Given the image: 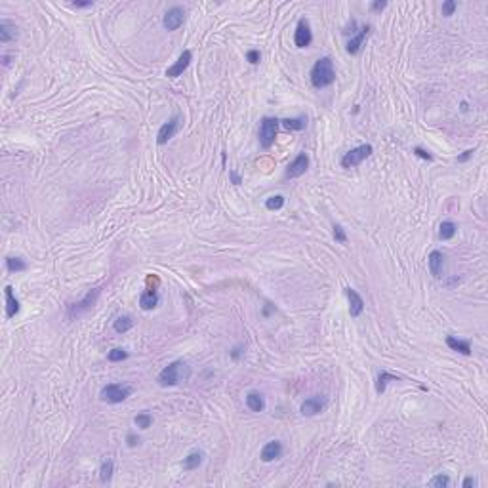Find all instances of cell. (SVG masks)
<instances>
[{"mask_svg": "<svg viewBox=\"0 0 488 488\" xmlns=\"http://www.w3.org/2000/svg\"><path fill=\"white\" fill-rule=\"evenodd\" d=\"M191 61H193V52L183 50V54L178 58V61H175L174 65L166 71V76H168V78H178V76H182L183 71H185V69L191 65Z\"/></svg>", "mask_w": 488, "mask_h": 488, "instance_id": "12", "label": "cell"}, {"mask_svg": "<svg viewBox=\"0 0 488 488\" xmlns=\"http://www.w3.org/2000/svg\"><path fill=\"white\" fill-rule=\"evenodd\" d=\"M113 473H115V462H113L111 458L103 460V463H101V467H100L101 482H109V480H111V477H113Z\"/></svg>", "mask_w": 488, "mask_h": 488, "instance_id": "26", "label": "cell"}, {"mask_svg": "<svg viewBox=\"0 0 488 488\" xmlns=\"http://www.w3.org/2000/svg\"><path fill=\"white\" fill-rule=\"evenodd\" d=\"M229 355H231L233 361H239L240 357L244 355V345H235V347L231 349V353H229Z\"/></svg>", "mask_w": 488, "mask_h": 488, "instance_id": "37", "label": "cell"}, {"mask_svg": "<svg viewBox=\"0 0 488 488\" xmlns=\"http://www.w3.org/2000/svg\"><path fill=\"white\" fill-rule=\"evenodd\" d=\"M456 8H458V4H456L454 0H447V2H442V16L450 17L456 12Z\"/></svg>", "mask_w": 488, "mask_h": 488, "instance_id": "34", "label": "cell"}, {"mask_svg": "<svg viewBox=\"0 0 488 488\" xmlns=\"http://www.w3.org/2000/svg\"><path fill=\"white\" fill-rule=\"evenodd\" d=\"M229 178H231V182L235 183V185H240V183H242V178H240L235 170H229Z\"/></svg>", "mask_w": 488, "mask_h": 488, "instance_id": "42", "label": "cell"}, {"mask_svg": "<svg viewBox=\"0 0 488 488\" xmlns=\"http://www.w3.org/2000/svg\"><path fill=\"white\" fill-rule=\"evenodd\" d=\"M126 442H128V447H138L140 445V437L138 435H134V433H130L128 437H126Z\"/></svg>", "mask_w": 488, "mask_h": 488, "instance_id": "39", "label": "cell"}, {"mask_svg": "<svg viewBox=\"0 0 488 488\" xmlns=\"http://www.w3.org/2000/svg\"><path fill=\"white\" fill-rule=\"evenodd\" d=\"M307 168H309V157H307L305 153H299L298 157L288 164V168H286V178H290V180L299 178V175L305 174Z\"/></svg>", "mask_w": 488, "mask_h": 488, "instance_id": "11", "label": "cell"}, {"mask_svg": "<svg viewBox=\"0 0 488 488\" xmlns=\"http://www.w3.org/2000/svg\"><path fill=\"white\" fill-rule=\"evenodd\" d=\"M389 381H401V378H397V376H393V374L389 372L378 374V378H376V393H378V395H383V393H385V387H387Z\"/></svg>", "mask_w": 488, "mask_h": 488, "instance_id": "23", "label": "cell"}, {"mask_svg": "<svg viewBox=\"0 0 488 488\" xmlns=\"http://www.w3.org/2000/svg\"><path fill=\"white\" fill-rule=\"evenodd\" d=\"M101 296V288H92L86 296H84L80 301H76V303H71L69 305V311H67V317L71 319V321H75V319H78L80 315L88 313L92 307L98 303V299H100Z\"/></svg>", "mask_w": 488, "mask_h": 488, "instance_id": "4", "label": "cell"}, {"mask_svg": "<svg viewBox=\"0 0 488 488\" xmlns=\"http://www.w3.org/2000/svg\"><path fill=\"white\" fill-rule=\"evenodd\" d=\"M17 36V27L14 23H10L8 19H2L0 21V42L2 44H8Z\"/></svg>", "mask_w": 488, "mask_h": 488, "instance_id": "19", "label": "cell"}, {"mask_svg": "<svg viewBox=\"0 0 488 488\" xmlns=\"http://www.w3.org/2000/svg\"><path fill=\"white\" fill-rule=\"evenodd\" d=\"M132 326H134V319L130 315H120L115 323H113V328H115L116 334H124V332L132 330Z\"/></svg>", "mask_w": 488, "mask_h": 488, "instance_id": "25", "label": "cell"}, {"mask_svg": "<svg viewBox=\"0 0 488 488\" xmlns=\"http://www.w3.org/2000/svg\"><path fill=\"white\" fill-rule=\"evenodd\" d=\"M368 33H370V25H363L361 29H359V33H357L355 36H351V40L347 42L349 54H359V50L363 48V44H364V38L368 36Z\"/></svg>", "mask_w": 488, "mask_h": 488, "instance_id": "16", "label": "cell"}, {"mask_svg": "<svg viewBox=\"0 0 488 488\" xmlns=\"http://www.w3.org/2000/svg\"><path fill=\"white\" fill-rule=\"evenodd\" d=\"M456 231H458V227H456L454 221H442L440 229H438V237H440V240H450L456 235Z\"/></svg>", "mask_w": 488, "mask_h": 488, "instance_id": "28", "label": "cell"}, {"mask_svg": "<svg viewBox=\"0 0 488 488\" xmlns=\"http://www.w3.org/2000/svg\"><path fill=\"white\" fill-rule=\"evenodd\" d=\"M447 345L452 351H458L462 355H471V343L467 339H458L456 336H448L447 338Z\"/></svg>", "mask_w": 488, "mask_h": 488, "instance_id": "20", "label": "cell"}, {"mask_svg": "<svg viewBox=\"0 0 488 488\" xmlns=\"http://www.w3.org/2000/svg\"><path fill=\"white\" fill-rule=\"evenodd\" d=\"M6 269H8L10 273H21V271H27L25 259H21V257H6Z\"/></svg>", "mask_w": 488, "mask_h": 488, "instance_id": "27", "label": "cell"}, {"mask_svg": "<svg viewBox=\"0 0 488 488\" xmlns=\"http://www.w3.org/2000/svg\"><path fill=\"white\" fill-rule=\"evenodd\" d=\"M387 6V2L385 0H376V2H372V10L374 12H381V10Z\"/></svg>", "mask_w": 488, "mask_h": 488, "instance_id": "40", "label": "cell"}, {"mask_svg": "<svg viewBox=\"0 0 488 488\" xmlns=\"http://www.w3.org/2000/svg\"><path fill=\"white\" fill-rule=\"evenodd\" d=\"M332 229H334V231H332V235H334L336 242H339V244H345V242H347V233H345V229H343L341 225L336 224Z\"/></svg>", "mask_w": 488, "mask_h": 488, "instance_id": "33", "label": "cell"}, {"mask_svg": "<svg viewBox=\"0 0 488 488\" xmlns=\"http://www.w3.org/2000/svg\"><path fill=\"white\" fill-rule=\"evenodd\" d=\"M372 153H374V147L370 145V143L347 151V153L343 155V158H341V168H345V170H349V168H357V166L363 164L364 160L370 157Z\"/></svg>", "mask_w": 488, "mask_h": 488, "instance_id": "6", "label": "cell"}, {"mask_svg": "<svg viewBox=\"0 0 488 488\" xmlns=\"http://www.w3.org/2000/svg\"><path fill=\"white\" fill-rule=\"evenodd\" d=\"M4 296H6V317H8V319H14V317L19 313V299L16 298L12 286H6V288H4Z\"/></svg>", "mask_w": 488, "mask_h": 488, "instance_id": "18", "label": "cell"}, {"mask_svg": "<svg viewBox=\"0 0 488 488\" xmlns=\"http://www.w3.org/2000/svg\"><path fill=\"white\" fill-rule=\"evenodd\" d=\"M279 124L281 120L275 116H263L261 124H259V145L263 149H271L275 140H277V132H279Z\"/></svg>", "mask_w": 488, "mask_h": 488, "instance_id": "3", "label": "cell"}, {"mask_svg": "<svg viewBox=\"0 0 488 488\" xmlns=\"http://www.w3.org/2000/svg\"><path fill=\"white\" fill-rule=\"evenodd\" d=\"M246 406H248L252 412H263L265 410L263 395L257 393V391H250L248 395H246Z\"/></svg>", "mask_w": 488, "mask_h": 488, "instance_id": "22", "label": "cell"}, {"mask_svg": "<svg viewBox=\"0 0 488 488\" xmlns=\"http://www.w3.org/2000/svg\"><path fill=\"white\" fill-rule=\"evenodd\" d=\"M191 378V366L183 361H174L168 366H164L158 374V385L160 387H174L182 381H187Z\"/></svg>", "mask_w": 488, "mask_h": 488, "instance_id": "1", "label": "cell"}, {"mask_svg": "<svg viewBox=\"0 0 488 488\" xmlns=\"http://www.w3.org/2000/svg\"><path fill=\"white\" fill-rule=\"evenodd\" d=\"M107 359L111 361V363H120V361H126L128 359V351H124V349L116 347V349H111L109 351Z\"/></svg>", "mask_w": 488, "mask_h": 488, "instance_id": "32", "label": "cell"}, {"mask_svg": "<svg viewBox=\"0 0 488 488\" xmlns=\"http://www.w3.org/2000/svg\"><path fill=\"white\" fill-rule=\"evenodd\" d=\"M473 153H475V151H473V149L465 151L463 155H460V157H458V162H467V160H469V158L473 157Z\"/></svg>", "mask_w": 488, "mask_h": 488, "instance_id": "41", "label": "cell"}, {"mask_svg": "<svg viewBox=\"0 0 488 488\" xmlns=\"http://www.w3.org/2000/svg\"><path fill=\"white\" fill-rule=\"evenodd\" d=\"M2 63L8 67L10 65V56H2Z\"/></svg>", "mask_w": 488, "mask_h": 488, "instance_id": "44", "label": "cell"}, {"mask_svg": "<svg viewBox=\"0 0 488 488\" xmlns=\"http://www.w3.org/2000/svg\"><path fill=\"white\" fill-rule=\"evenodd\" d=\"M445 254L438 252V250H433L427 257V263H429V271L435 279H440L442 277V271H445Z\"/></svg>", "mask_w": 488, "mask_h": 488, "instance_id": "15", "label": "cell"}, {"mask_svg": "<svg viewBox=\"0 0 488 488\" xmlns=\"http://www.w3.org/2000/svg\"><path fill=\"white\" fill-rule=\"evenodd\" d=\"M343 292H345V296H347V301H349V315L353 317V319H357V317H361L364 311V299L363 296L357 292V290H353L351 286H347V288H343Z\"/></svg>", "mask_w": 488, "mask_h": 488, "instance_id": "10", "label": "cell"}, {"mask_svg": "<svg viewBox=\"0 0 488 488\" xmlns=\"http://www.w3.org/2000/svg\"><path fill=\"white\" fill-rule=\"evenodd\" d=\"M294 42L298 48H307L313 42V33H311V25L307 19H299L296 25V33H294Z\"/></svg>", "mask_w": 488, "mask_h": 488, "instance_id": "8", "label": "cell"}, {"mask_svg": "<svg viewBox=\"0 0 488 488\" xmlns=\"http://www.w3.org/2000/svg\"><path fill=\"white\" fill-rule=\"evenodd\" d=\"M429 486H433V488L450 486V477H448V475H442V473H438V475H435V477L429 480Z\"/></svg>", "mask_w": 488, "mask_h": 488, "instance_id": "31", "label": "cell"}, {"mask_svg": "<svg viewBox=\"0 0 488 488\" xmlns=\"http://www.w3.org/2000/svg\"><path fill=\"white\" fill-rule=\"evenodd\" d=\"M414 155L416 157L423 158V160H433V155H431L429 151H425L423 147H414Z\"/></svg>", "mask_w": 488, "mask_h": 488, "instance_id": "35", "label": "cell"}, {"mask_svg": "<svg viewBox=\"0 0 488 488\" xmlns=\"http://www.w3.org/2000/svg\"><path fill=\"white\" fill-rule=\"evenodd\" d=\"M281 124L286 128V130H292V132H299L307 126V116H296V118H284L281 120Z\"/></svg>", "mask_w": 488, "mask_h": 488, "instance_id": "24", "label": "cell"}, {"mask_svg": "<svg viewBox=\"0 0 488 488\" xmlns=\"http://www.w3.org/2000/svg\"><path fill=\"white\" fill-rule=\"evenodd\" d=\"M134 423L140 427V429H149L153 425V416L149 412H140L136 418H134Z\"/></svg>", "mask_w": 488, "mask_h": 488, "instance_id": "29", "label": "cell"}, {"mask_svg": "<svg viewBox=\"0 0 488 488\" xmlns=\"http://www.w3.org/2000/svg\"><path fill=\"white\" fill-rule=\"evenodd\" d=\"M281 456H282V442H281V440H269V442H267V445L261 448V454H259V458H261V462L269 463V462L279 460Z\"/></svg>", "mask_w": 488, "mask_h": 488, "instance_id": "14", "label": "cell"}, {"mask_svg": "<svg viewBox=\"0 0 488 488\" xmlns=\"http://www.w3.org/2000/svg\"><path fill=\"white\" fill-rule=\"evenodd\" d=\"M204 462V452L202 450H193L189 454L183 458V469L185 471H193V469H199L200 465Z\"/></svg>", "mask_w": 488, "mask_h": 488, "instance_id": "17", "label": "cell"}, {"mask_svg": "<svg viewBox=\"0 0 488 488\" xmlns=\"http://www.w3.org/2000/svg\"><path fill=\"white\" fill-rule=\"evenodd\" d=\"M246 59H248L252 65H257V63H259V59H261V54H259L257 50H250L248 54H246Z\"/></svg>", "mask_w": 488, "mask_h": 488, "instance_id": "36", "label": "cell"}, {"mask_svg": "<svg viewBox=\"0 0 488 488\" xmlns=\"http://www.w3.org/2000/svg\"><path fill=\"white\" fill-rule=\"evenodd\" d=\"M158 305V294L157 290H145L140 296V307L143 311H151Z\"/></svg>", "mask_w": 488, "mask_h": 488, "instance_id": "21", "label": "cell"}, {"mask_svg": "<svg viewBox=\"0 0 488 488\" xmlns=\"http://www.w3.org/2000/svg\"><path fill=\"white\" fill-rule=\"evenodd\" d=\"M132 395V387L130 385H122V383H109L100 391V398L103 403L109 405H118Z\"/></svg>", "mask_w": 488, "mask_h": 488, "instance_id": "5", "label": "cell"}, {"mask_svg": "<svg viewBox=\"0 0 488 488\" xmlns=\"http://www.w3.org/2000/svg\"><path fill=\"white\" fill-rule=\"evenodd\" d=\"M183 19H185V10L180 8V6H174L164 14L162 25H164L166 31H175L183 25Z\"/></svg>", "mask_w": 488, "mask_h": 488, "instance_id": "9", "label": "cell"}, {"mask_svg": "<svg viewBox=\"0 0 488 488\" xmlns=\"http://www.w3.org/2000/svg\"><path fill=\"white\" fill-rule=\"evenodd\" d=\"M462 486L463 488H471V486L475 488V486H479V480L475 479V477H467V479L462 482Z\"/></svg>", "mask_w": 488, "mask_h": 488, "instance_id": "38", "label": "cell"}, {"mask_svg": "<svg viewBox=\"0 0 488 488\" xmlns=\"http://www.w3.org/2000/svg\"><path fill=\"white\" fill-rule=\"evenodd\" d=\"M284 206V197L282 195H275V197H269V199L265 200V208L267 210H281V208Z\"/></svg>", "mask_w": 488, "mask_h": 488, "instance_id": "30", "label": "cell"}, {"mask_svg": "<svg viewBox=\"0 0 488 488\" xmlns=\"http://www.w3.org/2000/svg\"><path fill=\"white\" fill-rule=\"evenodd\" d=\"M336 80V71H334V61L330 58H321L311 69V84L317 90L330 86Z\"/></svg>", "mask_w": 488, "mask_h": 488, "instance_id": "2", "label": "cell"}, {"mask_svg": "<svg viewBox=\"0 0 488 488\" xmlns=\"http://www.w3.org/2000/svg\"><path fill=\"white\" fill-rule=\"evenodd\" d=\"M324 406H326V398L321 397V395H315V397H309L303 401V405H301V414L307 416V418H311V416H317V414L323 412Z\"/></svg>", "mask_w": 488, "mask_h": 488, "instance_id": "13", "label": "cell"}, {"mask_svg": "<svg viewBox=\"0 0 488 488\" xmlns=\"http://www.w3.org/2000/svg\"><path fill=\"white\" fill-rule=\"evenodd\" d=\"M71 6H73V8H92L94 2H73Z\"/></svg>", "mask_w": 488, "mask_h": 488, "instance_id": "43", "label": "cell"}, {"mask_svg": "<svg viewBox=\"0 0 488 488\" xmlns=\"http://www.w3.org/2000/svg\"><path fill=\"white\" fill-rule=\"evenodd\" d=\"M180 122H182V116L174 115L168 122H164V124L160 126V130H158V134H157L158 145H166L168 141L174 138L175 134H178V130H180Z\"/></svg>", "mask_w": 488, "mask_h": 488, "instance_id": "7", "label": "cell"}]
</instances>
